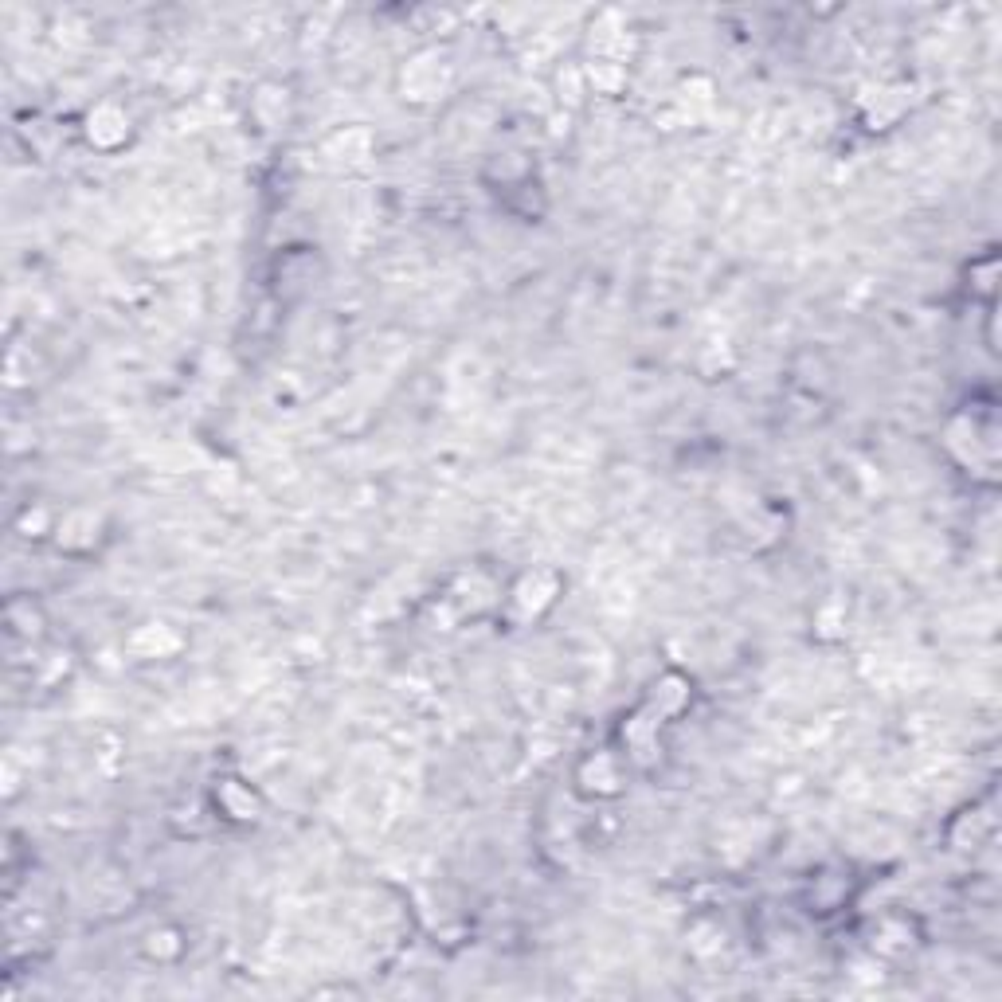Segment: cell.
Here are the masks:
<instances>
[{"label":"cell","mask_w":1002,"mask_h":1002,"mask_svg":"<svg viewBox=\"0 0 1002 1002\" xmlns=\"http://www.w3.org/2000/svg\"><path fill=\"white\" fill-rule=\"evenodd\" d=\"M106 130H114L118 141L130 134V118L114 106V102H102L98 110H91V118H87V134H91L94 145H102L106 149Z\"/></svg>","instance_id":"cell-1"}]
</instances>
